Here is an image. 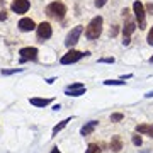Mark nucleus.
Wrapping results in <instances>:
<instances>
[{
  "mask_svg": "<svg viewBox=\"0 0 153 153\" xmlns=\"http://www.w3.org/2000/svg\"><path fill=\"white\" fill-rule=\"evenodd\" d=\"M102 24H104V19L100 16H95L92 21L87 24L85 27V38L87 39H97L100 34H102Z\"/></svg>",
  "mask_w": 153,
  "mask_h": 153,
  "instance_id": "1",
  "label": "nucleus"
},
{
  "mask_svg": "<svg viewBox=\"0 0 153 153\" xmlns=\"http://www.w3.org/2000/svg\"><path fill=\"white\" fill-rule=\"evenodd\" d=\"M46 14H48L51 19H56V21H61L66 14V5L61 4V2H51L48 7H46Z\"/></svg>",
  "mask_w": 153,
  "mask_h": 153,
  "instance_id": "2",
  "label": "nucleus"
},
{
  "mask_svg": "<svg viewBox=\"0 0 153 153\" xmlns=\"http://www.w3.org/2000/svg\"><path fill=\"white\" fill-rule=\"evenodd\" d=\"M133 12H134V19H136V24L140 26V31L146 27V10H145V5H143L140 0H136L133 4Z\"/></svg>",
  "mask_w": 153,
  "mask_h": 153,
  "instance_id": "3",
  "label": "nucleus"
},
{
  "mask_svg": "<svg viewBox=\"0 0 153 153\" xmlns=\"http://www.w3.org/2000/svg\"><path fill=\"white\" fill-rule=\"evenodd\" d=\"M90 53L88 51H85V53H82V51H76V49H70L66 55L61 56L60 63L61 65H71V63H76L78 60H82L83 56H88Z\"/></svg>",
  "mask_w": 153,
  "mask_h": 153,
  "instance_id": "4",
  "label": "nucleus"
},
{
  "mask_svg": "<svg viewBox=\"0 0 153 153\" xmlns=\"http://www.w3.org/2000/svg\"><path fill=\"white\" fill-rule=\"evenodd\" d=\"M83 33V26H75V27L71 29L70 33L66 34L65 38V44L68 46V48H73L76 43H78V39H80V36H82Z\"/></svg>",
  "mask_w": 153,
  "mask_h": 153,
  "instance_id": "5",
  "label": "nucleus"
},
{
  "mask_svg": "<svg viewBox=\"0 0 153 153\" xmlns=\"http://www.w3.org/2000/svg\"><path fill=\"white\" fill-rule=\"evenodd\" d=\"M134 29H136V22L134 21H126L124 27H123V36H124V39H123V44L124 46H128V44L131 43V34L134 33Z\"/></svg>",
  "mask_w": 153,
  "mask_h": 153,
  "instance_id": "6",
  "label": "nucleus"
},
{
  "mask_svg": "<svg viewBox=\"0 0 153 153\" xmlns=\"http://www.w3.org/2000/svg\"><path fill=\"white\" fill-rule=\"evenodd\" d=\"M21 55V63H26V61L36 60L38 58V48H33V46H27V48H22L19 51Z\"/></svg>",
  "mask_w": 153,
  "mask_h": 153,
  "instance_id": "7",
  "label": "nucleus"
},
{
  "mask_svg": "<svg viewBox=\"0 0 153 153\" xmlns=\"http://www.w3.org/2000/svg\"><path fill=\"white\" fill-rule=\"evenodd\" d=\"M36 33H38V38L39 39H49L51 34H53V29H51V24L49 22H41L38 27H36Z\"/></svg>",
  "mask_w": 153,
  "mask_h": 153,
  "instance_id": "8",
  "label": "nucleus"
},
{
  "mask_svg": "<svg viewBox=\"0 0 153 153\" xmlns=\"http://www.w3.org/2000/svg\"><path fill=\"white\" fill-rule=\"evenodd\" d=\"M29 7H31L29 0H14L12 2V10L16 14H26L29 10Z\"/></svg>",
  "mask_w": 153,
  "mask_h": 153,
  "instance_id": "9",
  "label": "nucleus"
},
{
  "mask_svg": "<svg viewBox=\"0 0 153 153\" xmlns=\"http://www.w3.org/2000/svg\"><path fill=\"white\" fill-rule=\"evenodd\" d=\"M65 94L70 95V97H78V95H83L85 94V87H83L82 83H73L70 87H66Z\"/></svg>",
  "mask_w": 153,
  "mask_h": 153,
  "instance_id": "10",
  "label": "nucleus"
},
{
  "mask_svg": "<svg viewBox=\"0 0 153 153\" xmlns=\"http://www.w3.org/2000/svg\"><path fill=\"white\" fill-rule=\"evenodd\" d=\"M36 27H38L36 22L33 19H29V17H22L21 21H19V29H21L22 33H29V31H33Z\"/></svg>",
  "mask_w": 153,
  "mask_h": 153,
  "instance_id": "11",
  "label": "nucleus"
},
{
  "mask_svg": "<svg viewBox=\"0 0 153 153\" xmlns=\"http://www.w3.org/2000/svg\"><path fill=\"white\" fill-rule=\"evenodd\" d=\"M136 133L138 134H148V136L153 138V124H138Z\"/></svg>",
  "mask_w": 153,
  "mask_h": 153,
  "instance_id": "12",
  "label": "nucleus"
},
{
  "mask_svg": "<svg viewBox=\"0 0 153 153\" xmlns=\"http://www.w3.org/2000/svg\"><path fill=\"white\" fill-rule=\"evenodd\" d=\"M111 150L114 153H119L121 150H123V140H121V136H112V140H111Z\"/></svg>",
  "mask_w": 153,
  "mask_h": 153,
  "instance_id": "13",
  "label": "nucleus"
},
{
  "mask_svg": "<svg viewBox=\"0 0 153 153\" xmlns=\"http://www.w3.org/2000/svg\"><path fill=\"white\" fill-rule=\"evenodd\" d=\"M97 124H99L97 121H90V123H87V124L80 129V134H82V136H88L90 133H94V129L97 128Z\"/></svg>",
  "mask_w": 153,
  "mask_h": 153,
  "instance_id": "14",
  "label": "nucleus"
},
{
  "mask_svg": "<svg viewBox=\"0 0 153 153\" xmlns=\"http://www.w3.org/2000/svg\"><path fill=\"white\" fill-rule=\"evenodd\" d=\"M31 104L36 105V107H46V105L51 104V99H39V97H33V99H31Z\"/></svg>",
  "mask_w": 153,
  "mask_h": 153,
  "instance_id": "15",
  "label": "nucleus"
},
{
  "mask_svg": "<svg viewBox=\"0 0 153 153\" xmlns=\"http://www.w3.org/2000/svg\"><path fill=\"white\" fill-rule=\"evenodd\" d=\"M68 123H70V117H68V119H63V121L60 123V124H56L55 128H53V133H51V134H53V136H56V134H58V133H60L61 129H65Z\"/></svg>",
  "mask_w": 153,
  "mask_h": 153,
  "instance_id": "16",
  "label": "nucleus"
},
{
  "mask_svg": "<svg viewBox=\"0 0 153 153\" xmlns=\"http://www.w3.org/2000/svg\"><path fill=\"white\" fill-rule=\"evenodd\" d=\"M87 153H100V148H99V145H95V143H90L87 148Z\"/></svg>",
  "mask_w": 153,
  "mask_h": 153,
  "instance_id": "17",
  "label": "nucleus"
},
{
  "mask_svg": "<svg viewBox=\"0 0 153 153\" xmlns=\"http://www.w3.org/2000/svg\"><path fill=\"white\" fill-rule=\"evenodd\" d=\"M123 117H124V116L121 114V112H116V114L111 116V121H112V123H119V121H123Z\"/></svg>",
  "mask_w": 153,
  "mask_h": 153,
  "instance_id": "18",
  "label": "nucleus"
},
{
  "mask_svg": "<svg viewBox=\"0 0 153 153\" xmlns=\"http://www.w3.org/2000/svg\"><path fill=\"white\" fill-rule=\"evenodd\" d=\"M104 85H124L123 80H105Z\"/></svg>",
  "mask_w": 153,
  "mask_h": 153,
  "instance_id": "19",
  "label": "nucleus"
},
{
  "mask_svg": "<svg viewBox=\"0 0 153 153\" xmlns=\"http://www.w3.org/2000/svg\"><path fill=\"white\" fill-rule=\"evenodd\" d=\"M141 143H143V140H141V136H140V134H134V136H133V145L141 146Z\"/></svg>",
  "mask_w": 153,
  "mask_h": 153,
  "instance_id": "20",
  "label": "nucleus"
},
{
  "mask_svg": "<svg viewBox=\"0 0 153 153\" xmlns=\"http://www.w3.org/2000/svg\"><path fill=\"white\" fill-rule=\"evenodd\" d=\"M146 41H148V44H152V46H153V26H152V29H150V31H148Z\"/></svg>",
  "mask_w": 153,
  "mask_h": 153,
  "instance_id": "21",
  "label": "nucleus"
},
{
  "mask_svg": "<svg viewBox=\"0 0 153 153\" xmlns=\"http://www.w3.org/2000/svg\"><path fill=\"white\" fill-rule=\"evenodd\" d=\"M21 68H14V70H2V75H12V73H19Z\"/></svg>",
  "mask_w": 153,
  "mask_h": 153,
  "instance_id": "22",
  "label": "nucleus"
},
{
  "mask_svg": "<svg viewBox=\"0 0 153 153\" xmlns=\"http://www.w3.org/2000/svg\"><path fill=\"white\" fill-rule=\"evenodd\" d=\"M117 33H119V27H117V26H112V29H111V36L114 38V36H117Z\"/></svg>",
  "mask_w": 153,
  "mask_h": 153,
  "instance_id": "23",
  "label": "nucleus"
},
{
  "mask_svg": "<svg viewBox=\"0 0 153 153\" xmlns=\"http://www.w3.org/2000/svg\"><path fill=\"white\" fill-rule=\"evenodd\" d=\"M100 63H114V58H100Z\"/></svg>",
  "mask_w": 153,
  "mask_h": 153,
  "instance_id": "24",
  "label": "nucleus"
},
{
  "mask_svg": "<svg viewBox=\"0 0 153 153\" xmlns=\"http://www.w3.org/2000/svg\"><path fill=\"white\" fill-rule=\"evenodd\" d=\"M107 0H95V7H104Z\"/></svg>",
  "mask_w": 153,
  "mask_h": 153,
  "instance_id": "25",
  "label": "nucleus"
},
{
  "mask_svg": "<svg viewBox=\"0 0 153 153\" xmlns=\"http://www.w3.org/2000/svg\"><path fill=\"white\" fill-rule=\"evenodd\" d=\"M5 19H7V12L2 10V12H0V21H5Z\"/></svg>",
  "mask_w": 153,
  "mask_h": 153,
  "instance_id": "26",
  "label": "nucleus"
},
{
  "mask_svg": "<svg viewBox=\"0 0 153 153\" xmlns=\"http://www.w3.org/2000/svg\"><path fill=\"white\" fill-rule=\"evenodd\" d=\"M146 10H148V12H153V4H148V5H146Z\"/></svg>",
  "mask_w": 153,
  "mask_h": 153,
  "instance_id": "27",
  "label": "nucleus"
},
{
  "mask_svg": "<svg viewBox=\"0 0 153 153\" xmlns=\"http://www.w3.org/2000/svg\"><path fill=\"white\" fill-rule=\"evenodd\" d=\"M145 97H148V99H152V97H153V90H152V92H148L146 95H145Z\"/></svg>",
  "mask_w": 153,
  "mask_h": 153,
  "instance_id": "28",
  "label": "nucleus"
},
{
  "mask_svg": "<svg viewBox=\"0 0 153 153\" xmlns=\"http://www.w3.org/2000/svg\"><path fill=\"white\" fill-rule=\"evenodd\" d=\"M51 153H61V152L58 150V148H53V150H51Z\"/></svg>",
  "mask_w": 153,
  "mask_h": 153,
  "instance_id": "29",
  "label": "nucleus"
},
{
  "mask_svg": "<svg viewBox=\"0 0 153 153\" xmlns=\"http://www.w3.org/2000/svg\"><path fill=\"white\" fill-rule=\"evenodd\" d=\"M150 63H153V56H152V58H150Z\"/></svg>",
  "mask_w": 153,
  "mask_h": 153,
  "instance_id": "30",
  "label": "nucleus"
}]
</instances>
